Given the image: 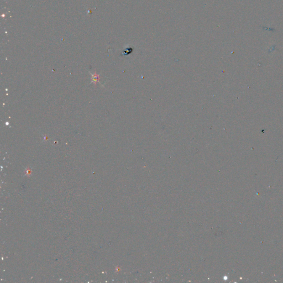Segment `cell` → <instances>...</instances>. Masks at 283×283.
Listing matches in <instances>:
<instances>
[{"label":"cell","mask_w":283,"mask_h":283,"mask_svg":"<svg viewBox=\"0 0 283 283\" xmlns=\"http://www.w3.org/2000/svg\"><path fill=\"white\" fill-rule=\"evenodd\" d=\"M92 83H94V84L96 85V83L99 81V80H100V76H99V75H98L96 73H95L93 74H92Z\"/></svg>","instance_id":"1"}]
</instances>
